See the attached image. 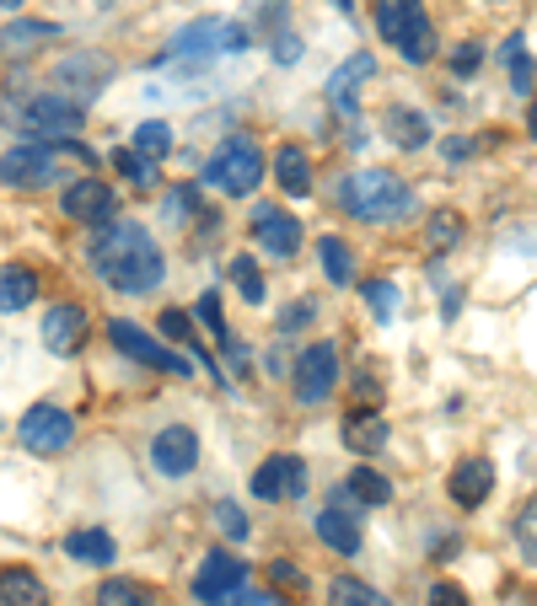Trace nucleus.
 <instances>
[{
  "label": "nucleus",
  "mask_w": 537,
  "mask_h": 606,
  "mask_svg": "<svg viewBox=\"0 0 537 606\" xmlns=\"http://www.w3.org/2000/svg\"><path fill=\"white\" fill-rule=\"evenodd\" d=\"M92 269L114 284L119 295H146V290L162 284L167 258L140 220H108L103 237L92 242Z\"/></svg>",
  "instance_id": "1"
},
{
  "label": "nucleus",
  "mask_w": 537,
  "mask_h": 606,
  "mask_svg": "<svg viewBox=\"0 0 537 606\" xmlns=\"http://www.w3.org/2000/svg\"><path fill=\"white\" fill-rule=\"evenodd\" d=\"M86 172H92V151L76 140H33L0 156L6 188H54V183H76Z\"/></svg>",
  "instance_id": "2"
},
{
  "label": "nucleus",
  "mask_w": 537,
  "mask_h": 606,
  "mask_svg": "<svg viewBox=\"0 0 537 606\" xmlns=\"http://www.w3.org/2000/svg\"><path fill=\"white\" fill-rule=\"evenodd\" d=\"M339 209L366 226H398L414 215V188L387 166H361L339 183Z\"/></svg>",
  "instance_id": "3"
},
{
  "label": "nucleus",
  "mask_w": 537,
  "mask_h": 606,
  "mask_svg": "<svg viewBox=\"0 0 537 606\" xmlns=\"http://www.w3.org/2000/svg\"><path fill=\"white\" fill-rule=\"evenodd\" d=\"M243 48H253V28H248V22H226V17H194L189 28H178V33H172V48H167V59H178V65L200 71V65H210L215 54H243Z\"/></svg>",
  "instance_id": "4"
},
{
  "label": "nucleus",
  "mask_w": 537,
  "mask_h": 606,
  "mask_svg": "<svg viewBox=\"0 0 537 606\" xmlns=\"http://www.w3.org/2000/svg\"><path fill=\"white\" fill-rule=\"evenodd\" d=\"M376 33L409 65H430V54H436V28H430L425 0H376Z\"/></svg>",
  "instance_id": "5"
},
{
  "label": "nucleus",
  "mask_w": 537,
  "mask_h": 606,
  "mask_svg": "<svg viewBox=\"0 0 537 606\" xmlns=\"http://www.w3.org/2000/svg\"><path fill=\"white\" fill-rule=\"evenodd\" d=\"M264 172H269V162H264V151H258L253 134L221 140L215 156H210V166H205V177L221 188V194H232V199H248L253 188L264 183Z\"/></svg>",
  "instance_id": "6"
},
{
  "label": "nucleus",
  "mask_w": 537,
  "mask_h": 606,
  "mask_svg": "<svg viewBox=\"0 0 537 606\" xmlns=\"http://www.w3.org/2000/svg\"><path fill=\"white\" fill-rule=\"evenodd\" d=\"M114 71H119V65H114L103 48H76V54H65V59L54 65V86H60L71 102L86 108V102L103 97V86L114 82Z\"/></svg>",
  "instance_id": "7"
},
{
  "label": "nucleus",
  "mask_w": 537,
  "mask_h": 606,
  "mask_svg": "<svg viewBox=\"0 0 537 606\" xmlns=\"http://www.w3.org/2000/svg\"><path fill=\"white\" fill-rule=\"evenodd\" d=\"M333 387H339V349H333V344H307V349L296 355V370H290L296 403H307V408L329 403Z\"/></svg>",
  "instance_id": "8"
},
{
  "label": "nucleus",
  "mask_w": 537,
  "mask_h": 606,
  "mask_svg": "<svg viewBox=\"0 0 537 606\" xmlns=\"http://www.w3.org/2000/svg\"><path fill=\"white\" fill-rule=\"evenodd\" d=\"M17 441H22V451H33V456H60L65 445L76 441V419L60 403H33L22 413V424H17Z\"/></svg>",
  "instance_id": "9"
},
{
  "label": "nucleus",
  "mask_w": 537,
  "mask_h": 606,
  "mask_svg": "<svg viewBox=\"0 0 537 606\" xmlns=\"http://www.w3.org/2000/svg\"><path fill=\"white\" fill-rule=\"evenodd\" d=\"M22 129L28 134H43V140H76L86 129V108L71 102L65 91H43L22 108Z\"/></svg>",
  "instance_id": "10"
},
{
  "label": "nucleus",
  "mask_w": 537,
  "mask_h": 606,
  "mask_svg": "<svg viewBox=\"0 0 537 606\" xmlns=\"http://www.w3.org/2000/svg\"><path fill=\"white\" fill-rule=\"evenodd\" d=\"M243 591H248V564L232 553H210L194 574V602L200 606H237Z\"/></svg>",
  "instance_id": "11"
},
{
  "label": "nucleus",
  "mask_w": 537,
  "mask_h": 606,
  "mask_svg": "<svg viewBox=\"0 0 537 606\" xmlns=\"http://www.w3.org/2000/svg\"><path fill=\"white\" fill-rule=\"evenodd\" d=\"M108 338H114V349L119 355H129V360H140L146 370H172V376H189L194 365L183 360L178 349H167V344H157L146 327H135V323H125V317H114L108 323Z\"/></svg>",
  "instance_id": "12"
},
{
  "label": "nucleus",
  "mask_w": 537,
  "mask_h": 606,
  "mask_svg": "<svg viewBox=\"0 0 537 606\" xmlns=\"http://www.w3.org/2000/svg\"><path fill=\"white\" fill-rule=\"evenodd\" d=\"M253 499H264V505H286V499H301L307 494V462L301 456H264L258 462V473H253Z\"/></svg>",
  "instance_id": "13"
},
{
  "label": "nucleus",
  "mask_w": 537,
  "mask_h": 606,
  "mask_svg": "<svg viewBox=\"0 0 537 606\" xmlns=\"http://www.w3.org/2000/svg\"><path fill=\"white\" fill-rule=\"evenodd\" d=\"M86 333H92V317H86L76 301H54L49 312H43V349L49 355H60V360H76L86 349Z\"/></svg>",
  "instance_id": "14"
},
{
  "label": "nucleus",
  "mask_w": 537,
  "mask_h": 606,
  "mask_svg": "<svg viewBox=\"0 0 537 606\" xmlns=\"http://www.w3.org/2000/svg\"><path fill=\"white\" fill-rule=\"evenodd\" d=\"M361 505L344 494V484L333 488V499L318 510V537H323V548H333L339 559H355L361 553V516H355Z\"/></svg>",
  "instance_id": "15"
},
{
  "label": "nucleus",
  "mask_w": 537,
  "mask_h": 606,
  "mask_svg": "<svg viewBox=\"0 0 537 606\" xmlns=\"http://www.w3.org/2000/svg\"><path fill=\"white\" fill-rule=\"evenodd\" d=\"M151 467L162 478H189L200 467V435L189 424H162L157 441H151Z\"/></svg>",
  "instance_id": "16"
},
{
  "label": "nucleus",
  "mask_w": 537,
  "mask_h": 606,
  "mask_svg": "<svg viewBox=\"0 0 537 606\" xmlns=\"http://www.w3.org/2000/svg\"><path fill=\"white\" fill-rule=\"evenodd\" d=\"M65 215L76 220V226H108L114 215H119V199H114V188L108 183H97V177H76V183H65Z\"/></svg>",
  "instance_id": "17"
},
{
  "label": "nucleus",
  "mask_w": 537,
  "mask_h": 606,
  "mask_svg": "<svg viewBox=\"0 0 537 606\" xmlns=\"http://www.w3.org/2000/svg\"><path fill=\"white\" fill-rule=\"evenodd\" d=\"M253 237H258V247L269 258H296L301 252V220L286 215V209H275V204H258L253 209Z\"/></svg>",
  "instance_id": "18"
},
{
  "label": "nucleus",
  "mask_w": 537,
  "mask_h": 606,
  "mask_svg": "<svg viewBox=\"0 0 537 606\" xmlns=\"http://www.w3.org/2000/svg\"><path fill=\"white\" fill-rule=\"evenodd\" d=\"M447 494H452L457 510H479V505L495 494V467H490V456H462L452 467V478H447Z\"/></svg>",
  "instance_id": "19"
},
{
  "label": "nucleus",
  "mask_w": 537,
  "mask_h": 606,
  "mask_svg": "<svg viewBox=\"0 0 537 606\" xmlns=\"http://www.w3.org/2000/svg\"><path fill=\"white\" fill-rule=\"evenodd\" d=\"M376 76V59L372 54H350L339 71L329 76V102L339 108V113H350L355 119V102H361V86Z\"/></svg>",
  "instance_id": "20"
},
{
  "label": "nucleus",
  "mask_w": 537,
  "mask_h": 606,
  "mask_svg": "<svg viewBox=\"0 0 537 606\" xmlns=\"http://www.w3.org/2000/svg\"><path fill=\"white\" fill-rule=\"evenodd\" d=\"M49 39H60V22H43V17H17L0 28V59H28L39 54Z\"/></svg>",
  "instance_id": "21"
},
{
  "label": "nucleus",
  "mask_w": 537,
  "mask_h": 606,
  "mask_svg": "<svg viewBox=\"0 0 537 606\" xmlns=\"http://www.w3.org/2000/svg\"><path fill=\"white\" fill-rule=\"evenodd\" d=\"M382 129H387V140H393L398 151H425V145H430V119H425L419 108H404V102L387 108Z\"/></svg>",
  "instance_id": "22"
},
{
  "label": "nucleus",
  "mask_w": 537,
  "mask_h": 606,
  "mask_svg": "<svg viewBox=\"0 0 537 606\" xmlns=\"http://www.w3.org/2000/svg\"><path fill=\"white\" fill-rule=\"evenodd\" d=\"M387 441H393V430H387V419L382 413H350L344 419V445L355 451V456H376V451H387Z\"/></svg>",
  "instance_id": "23"
},
{
  "label": "nucleus",
  "mask_w": 537,
  "mask_h": 606,
  "mask_svg": "<svg viewBox=\"0 0 537 606\" xmlns=\"http://www.w3.org/2000/svg\"><path fill=\"white\" fill-rule=\"evenodd\" d=\"M0 606H49V585L33 569H0Z\"/></svg>",
  "instance_id": "24"
},
{
  "label": "nucleus",
  "mask_w": 537,
  "mask_h": 606,
  "mask_svg": "<svg viewBox=\"0 0 537 606\" xmlns=\"http://www.w3.org/2000/svg\"><path fill=\"white\" fill-rule=\"evenodd\" d=\"M33 301H39V274L22 269V263H6V269H0V312L11 317V312H22V306H33Z\"/></svg>",
  "instance_id": "25"
},
{
  "label": "nucleus",
  "mask_w": 537,
  "mask_h": 606,
  "mask_svg": "<svg viewBox=\"0 0 537 606\" xmlns=\"http://www.w3.org/2000/svg\"><path fill=\"white\" fill-rule=\"evenodd\" d=\"M65 553H71L76 564H92V569H103V564H114V559H119L114 537H108V531H97V526L71 531V537H65Z\"/></svg>",
  "instance_id": "26"
},
{
  "label": "nucleus",
  "mask_w": 537,
  "mask_h": 606,
  "mask_svg": "<svg viewBox=\"0 0 537 606\" xmlns=\"http://www.w3.org/2000/svg\"><path fill=\"white\" fill-rule=\"evenodd\" d=\"M275 183L286 188V194H312V162H307V151L301 145H280L275 151Z\"/></svg>",
  "instance_id": "27"
},
{
  "label": "nucleus",
  "mask_w": 537,
  "mask_h": 606,
  "mask_svg": "<svg viewBox=\"0 0 537 606\" xmlns=\"http://www.w3.org/2000/svg\"><path fill=\"white\" fill-rule=\"evenodd\" d=\"M344 494H350L361 510H376V505H387V499H393V478H387V473H376V467H355V473H350V484H344Z\"/></svg>",
  "instance_id": "28"
},
{
  "label": "nucleus",
  "mask_w": 537,
  "mask_h": 606,
  "mask_svg": "<svg viewBox=\"0 0 537 606\" xmlns=\"http://www.w3.org/2000/svg\"><path fill=\"white\" fill-rule=\"evenodd\" d=\"M92 602H97V606H157V591H151L146 580H129V574H119V580H103Z\"/></svg>",
  "instance_id": "29"
},
{
  "label": "nucleus",
  "mask_w": 537,
  "mask_h": 606,
  "mask_svg": "<svg viewBox=\"0 0 537 606\" xmlns=\"http://www.w3.org/2000/svg\"><path fill=\"white\" fill-rule=\"evenodd\" d=\"M500 59H505V71H511V86H516V91H533L537 65H533V54H527V39H522V33H511V39H505Z\"/></svg>",
  "instance_id": "30"
},
{
  "label": "nucleus",
  "mask_w": 537,
  "mask_h": 606,
  "mask_svg": "<svg viewBox=\"0 0 537 606\" xmlns=\"http://www.w3.org/2000/svg\"><path fill=\"white\" fill-rule=\"evenodd\" d=\"M318 258H323V274H329L333 284L355 280V252H350L344 237H323V242H318Z\"/></svg>",
  "instance_id": "31"
},
{
  "label": "nucleus",
  "mask_w": 537,
  "mask_h": 606,
  "mask_svg": "<svg viewBox=\"0 0 537 606\" xmlns=\"http://www.w3.org/2000/svg\"><path fill=\"white\" fill-rule=\"evenodd\" d=\"M290 22V0H248V28H258V39L286 33Z\"/></svg>",
  "instance_id": "32"
},
{
  "label": "nucleus",
  "mask_w": 537,
  "mask_h": 606,
  "mask_svg": "<svg viewBox=\"0 0 537 606\" xmlns=\"http://www.w3.org/2000/svg\"><path fill=\"white\" fill-rule=\"evenodd\" d=\"M329 602L333 606H393L382 591H372L366 580H350V574H339V580L329 585Z\"/></svg>",
  "instance_id": "33"
},
{
  "label": "nucleus",
  "mask_w": 537,
  "mask_h": 606,
  "mask_svg": "<svg viewBox=\"0 0 537 606\" xmlns=\"http://www.w3.org/2000/svg\"><path fill=\"white\" fill-rule=\"evenodd\" d=\"M135 151H140V156H151V162L172 156V123H162V119L140 123V129H135Z\"/></svg>",
  "instance_id": "34"
},
{
  "label": "nucleus",
  "mask_w": 537,
  "mask_h": 606,
  "mask_svg": "<svg viewBox=\"0 0 537 606\" xmlns=\"http://www.w3.org/2000/svg\"><path fill=\"white\" fill-rule=\"evenodd\" d=\"M457 237H462V215H457V209H436V215H430V226H425V242H430V252H447V247H457Z\"/></svg>",
  "instance_id": "35"
},
{
  "label": "nucleus",
  "mask_w": 537,
  "mask_h": 606,
  "mask_svg": "<svg viewBox=\"0 0 537 606\" xmlns=\"http://www.w3.org/2000/svg\"><path fill=\"white\" fill-rule=\"evenodd\" d=\"M232 280L243 284V295H248L253 306H258V301H264V290H269V284H264V269H258V258H248V252H243V258H232Z\"/></svg>",
  "instance_id": "36"
},
{
  "label": "nucleus",
  "mask_w": 537,
  "mask_h": 606,
  "mask_svg": "<svg viewBox=\"0 0 537 606\" xmlns=\"http://www.w3.org/2000/svg\"><path fill=\"white\" fill-rule=\"evenodd\" d=\"M516 553H522V564L537 569V499L516 516Z\"/></svg>",
  "instance_id": "37"
},
{
  "label": "nucleus",
  "mask_w": 537,
  "mask_h": 606,
  "mask_svg": "<svg viewBox=\"0 0 537 606\" xmlns=\"http://www.w3.org/2000/svg\"><path fill=\"white\" fill-rule=\"evenodd\" d=\"M366 306H372V317H398V284L393 280H366Z\"/></svg>",
  "instance_id": "38"
},
{
  "label": "nucleus",
  "mask_w": 537,
  "mask_h": 606,
  "mask_svg": "<svg viewBox=\"0 0 537 606\" xmlns=\"http://www.w3.org/2000/svg\"><path fill=\"white\" fill-rule=\"evenodd\" d=\"M114 166L125 172L135 188H151V183H157V166H151V156H140V151H119V156H114Z\"/></svg>",
  "instance_id": "39"
},
{
  "label": "nucleus",
  "mask_w": 537,
  "mask_h": 606,
  "mask_svg": "<svg viewBox=\"0 0 537 606\" xmlns=\"http://www.w3.org/2000/svg\"><path fill=\"white\" fill-rule=\"evenodd\" d=\"M162 215L167 220H178V226H189V220L200 215V194H194V188H172L162 199Z\"/></svg>",
  "instance_id": "40"
},
{
  "label": "nucleus",
  "mask_w": 537,
  "mask_h": 606,
  "mask_svg": "<svg viewBox=\"0 0 537 606\" xmlns=\"http://www.w3.org/2000/svg\"><path fill=\"white\" fill-rule=\"evenodd\" d=\"M479 65H484V43H479V39H468V43H457V48H452V76H457V82L479 76Z\"/></svg>",
  "instance_id": "41"
},
{
  "label": "nucleus",
  "mask_w": 537,
  "mask_h": 606,
  "mask_svg": "<svg viewBox=\"0 0 537 606\" xmlns=\"http://www.w3.org/2000/svg\"><path fill=\"white\" fill-rule=\"evenodd\" d=\"M312 317H318V301H307V295H301V301H290L286 312H280V333H296V327H307Z\"/></svg>",
  "instance_id": "42"
},
{
  "label": "nucleus",
  "mask_w": 537,
  "mask_h": 606,
  "mask_svg": "<svg viewBox=\"0 0 537 606\" xmlns=\"http://www.w3.org/2000/svg\"><path fill=\"white\" fill-rule=\"evenodd\" d=\"M162 333L167 338H178V344H189V349L200 344V338H194V323H189L183 312H162Z\"/></svg>",
  "instance_id": "43"
},
{
  "label": "nucleus",
  "mask_w": 537,
  "mask_h": 606,
  "mask_svg": "<svg viewBox=\"0 0 537 606\" xmlns=\"http://www.w3.org/2000/svg\"><path fill=\"white\" fill-rule=\"evenodd\" d=\"M269 43H275V48H269V54H275V65H296V59H301V39H296L290 28H286V33H275Z\"/></svg>",
  "instance_id": "44"
},
{
  "label": "nucleus",
  "mask_w": 537,
  "mask_h": 606,
  "mask_svg": "<svg viewBox=\"0 0 537 606\" xmlns=\"http://www.w3.org/2000/svg\"><path fill=\"white\" fill-rule=\"evenodd\" d=\"M215 516H221V531H226V537H232V542H243V537H248V516H243V510H237V505H221V510H215Z\"/></svg>",
  "instance_id": "45"
},
{
  "label": "nucleus",
  "mask_w": 537,
  "mask_h": 606,
  "mask_svg": "<svg viewBox=\"0 0 537 606\" xmlns=\"http://www.w3.org/2000/svg\"><path fill=\"white\" fill-rule=\"evenodd\" d=\"M430 606H473V602L462 596V585H452V580H441V585H430Z\"/></svg>",
  "instance_id": "46"
},
{
  "label": "nucleus",
  "mask_w": 537,
  "mask_h": 606,
  "mask_svg": "<svg viewBox=\"0 0 537 606\" xmlns=\"http://www.w3.org/2000/svg\"><path fill=\"white\" fill-rule=\"evenodd\" d=\"M237 606H286V596H280V591H243V596H237Z\"/></svg>",
  "instance_id": "47"
},
{
  "label": "nucleus",
  "mask_w": 537,
  "mask_h": 606,
  "mask_svg": "<svg viewBox=\"0 0 537 606\" xmlns=\"http://www.w3.org/2000/svg\"><path fill=\"white\" fill-rule=\"evenodd\" d=\"M275 580H280V585H290V591H301V585H307V574H301L296 564H275Z\"/></svg>",
  "instance_id": "48"
},
{
  "label": "nucleus",
  "mask_w": 537,
  "mask_h": 606,
  "mask_svg": "<svg viewBox=\"0 0 537 606\" xmlns=\"http://www.w3.org/2000/svg\"><path fill=\"white\" fill-rule=\"evenodd\" d=\"M468 151H473V145H468L462 134H457V140H447V162H468Z\"/></svg>",
  "instance_id": "49"
},
{
  "label": "nucleus",
  "mask_w": 537,
  "mask_h": 606,
  "mask_svg": "<svg viewBox=\"0 0 537 606\" xmlns=\"http://www.w3.org/2000/svg\"><path fill=\"white\" fill-rule=\"evenodd\" d=\"M527 129H533V140H537V97H533V108H527Z\"/></svg>",
  "instance_id": "50"
},
{
  "label": "nucleus",
  "mask_w": 537,
  "mask_h": 606,
  "mask_svg": "<svg viewBox=\"0 0 537 606\" xmlns=\"http://www.w3.org/2000/svg\"><path fill=\"white\" fill-rule=\"evenodd\" d=\"M0 11H22V0H0Z\"/></svg>",
  "instance_id": "51"
},
{
  "label": "nucleus",
  "mask_w": 537,
  "mask_h": 606,
  "mask_svg": "<svg viewBox=\"0 0 537 606\" xmlns=\"http://www.w3.org/2000/svg\"><path fill=\"white\" fill-rule=\"evenodd\" d=\"M490 6H505V0H490Z\"/></svg>",
  "instance_id": "52"
}]
</instances>
